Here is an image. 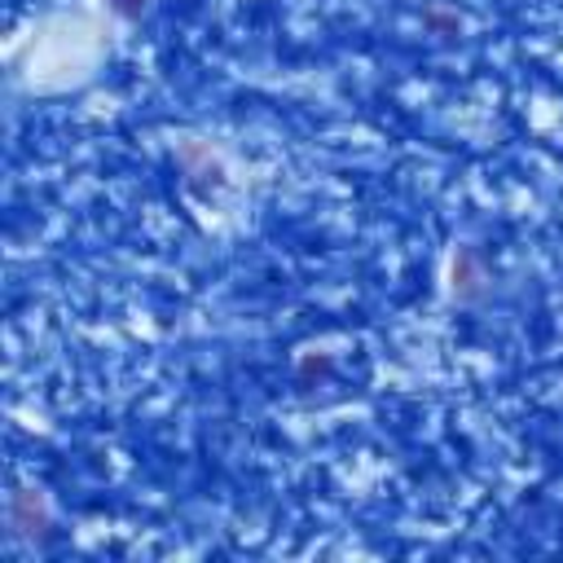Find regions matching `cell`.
<instances>
[{
  "mask_svg": "<svg viewBox=\"0 0 563 563\" xmlns=\"http://www.w3.org/2000/svg\"><path fill=\"white\" fill-rule=\"evenodd\" d=\"M9 523H13V528H18V537H26V541H44V537H48V528H53L44 497H40V493H31V488H18V493L9 497Z\"/></svg>",
  "mask_w": 563,
  "mask_h": 563,
  "instance_id": "obj_1",
  "label": "cell"
},
{
  "mask_svg": "<svg viewBox=\"0 0 563 563\" xmlns=\"http://www.w3.org/2000/svg\"><path fill=\"white\" fill-rule=\"evenodd\" d=\"M110 4L119 18H141V9H145V0H110Z\"/></svg>",
  "mask_w": 563,
  "mask_h": 563,
  "instance_id": "obj_2",
  "label": "cell"
},
{
  "mask_svg": "<svg viewBox=\"0 0 563 563\" xmlns=\"http://www.w3.org/2000/svg\"><path fill=\"white\" fill-rule=\"evenodd\" d=\"M427 26H435V31H457V18H444V13H427Z\"/></svg>",
  "mask_w": 563,
  "mask_h": 563,
  "instance_id": "obj_3",
  "label": "cell"
}]
</instances>
